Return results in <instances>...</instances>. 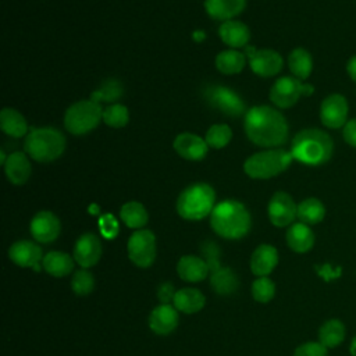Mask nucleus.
Listing matches in <instances>:
<instances>
[{
    "instance_id": "nucleus-20",
    "label": "nucleus",
    "mask_w": 356,
    "mask_h": 356,
    "mask_svg": "<svg viewBox=\"0 0 356 356\" xmlns=\"http://www.w3.org/2000/svg\"><path fill=\"white\" fill-rule=\"evenodd\" d=\"M278 263V252L274 246L263 243L257 246L250 257V270L257 277H267Z\"/></svg>"
},
{
    "instance_id": "nucleus-37",
    "label": "nucleus",
    "mask_w": 356,
    "mask_h": 356,
    "mask_svg": "<svg viewBox=\"0 0 356 356\" xmlns=\"http://www.w3.org/2000/svg\"><path fill=\"white\" fill-rule=\"evenodd\" d=\"M275 285L268 277H259L252 284V296L260 303H267L274 298Z\"/></svg>"
},
{
    "instance_id": "nucleus-41",
    "label": "nucleus",
    "mask_w": 356,
    "mask_h": 356,
    "mask_svg": "<svg viewBox=\"0 0 356 356\" xmlns=\"http://www.w3.org/2000/svg\"><path fill=\"white\" fill-rule=\"evenodd\" d=\"M100 228H102V231H103V234L107 236V238H113V236H115V234H117V231H118V225H117V222H115V220L113 218V216H103L102 218H100Z\"/></svg>"
},
{
    "instance_id": "nucleus-2",
    "label": "nucleus",
    "mask_w": 356,
    "mask_h": 356,
    "mask_svg": "<svg viewBox=\"0 0 356 356\" xmlns=\"http://www.w3.org/2000/svg\"><path fill=\"white\" fill-rule=\"evenodd\" d=\"M289 152L299 163L316 167L330 161L334 153V142L325 131L306 128L293 136Z\"/></svg>"
},
{
    "instance_id": "nucleus-19",
    "label": "nucleus",
    "mask_w": 356,
    "mask_h": 356,
    "mask_svg": "<svg viewBox=\"0 0 356 356\" xmlns=\"http://www.w3.org/2000/svg\"><path fill=\"white\" fill-rule=\"evenodd\" d=\"M178 312L171 305L161 303L154 307L149 316V327L159 335H167L172 332L178 325Z\"/></svg>"
},
{
    "instance_id": "nucleus-25",
    "label": "nucleus",
    "mask_w": 356,
    "mask_h": 356,
    "mask_svg": "<svg viewBox=\"0 0 356 356\" xmlns=\"http://www.w3.org/2000/svg\"><path fill=\"white\" fill-rule=\"evenodd\" d=\"M286 243L296 253H306L314 245V234L307 224L295 222L286 231Z\"/></svg>"
},
{
    "instance_id": "nucleus-44",
    "label": "nucleus",
    "mask_w": 356,
    "mask_h": 356,
    "mask_svg": "<svg viewBox=\"0 0 356 356\" xmlns=\"http://www.w3.org/2000/svg\"><path fill=\"white\" fill-rule=\"evenodd\" d=\"M349 353L352 356H356V335L352 338L350 341V345H349Z\"/></svg>"
},
{
    "instance_id": "nucleus-29",
    "label": "nucleus",
    "mask_w": 356,
    "mask_h": 356,
    "mask_svg": "<svg viewBox=\"0 0 356 356\" xmlns=\"http://www.w3.org/2000/svg\"><path fill=\"white\" fill-rule=\"evenodd\" d=\"M346 330L341 320L331 318L323 323V325L318 330V342L323 343L327 349L337 348L341 345L345 339Z\"/></svg>"
},
{
    "instance_id": "nucleus-36",
    "label": "nucleus",
    "mask_w": 356,
    "mask_h": 356,
    "mask_svg": "<svg viewBox=\"0 0 356 356\" xmlns=\"http://www.w3.org/2000/svg\"><path fill=\"white\" fill-rule=\"evenodd\" d=\"M103 121L111 128H122L129 121V111L122 104H111L103 110Z\"/></svg>"
},
{
    "instance_id": "nucleus-10",
    "label": "nucleus",
    "mask_w": 356,
    "mask_h": 356,
    "mask_svg": "<svg viewBox=\"0 0 356 356\" xmlns=\"http://www.w3.org/2000/svg\"><path fill=\"white\" fill-rule=\"evenodd\" d=\"M203 97L213 108L229 117H239L245 113L243 100L238 96L236 92L225 86H220V85L207 86L203 92Z\"/></svg>"
},
{
    "instance_id": "nucleus-15",
    "label": "nucleus",
    "mask_w": 356,
    "mask_h": 356,
    "mask_svg": "<svg viewBox=\"0 0 356 356\" xmlns=\"http://www.w3.org/2000/svg\"><path fill=\"white\" fill-rule=\"evenodd\" d=\"M31 234L40 243H50L57 239L61 231L60 220L51 211H39L31 221Z\"/></svg>"
},
{
    "instance_id": "nucleus-17",
    "label": "nucleus",
    "mask_w": 356,
    "mask_h": 356,
    "mask_svg": "<svg viewBox=\"0 0 356 356\" xmlns=\"http://www.w3.org/2000/svg\"><path fill=\"white\" fill-rule=\"evenodd\" d=\"M8 257L19 267H32L39 271V263L44 256L39 245L31 241H17L8 249Z\"/></svg>"
},
{
    "instance_id": "nucleus-22",
    "label": "nucleus",
    "mask_w": 356,
    "mask_h": 356,
    "mask_svg": "<svg viewBox=\"0 0 356 356\" xmlns=\"http://www.w3.org/2000/svg\"><path fill=\"white\" fill-rule=\"evenodd\" d=\"M210 267L206 260L199 256L186 254L178 260L177 273L184 281L199 282L203 281L209 275Z\"/></svg>"
},
{
    "instance_id": "nucleus-21",
    "label": "nucleus",
    "mask_w": 356,
    "mask_h": 356,
    "mask_svg": "<svg viewBox=\"0 0 356 356\" xmlns=\"http://www.w3.org/2000/svg\"><path fill=\"white\" fill-rule=\"evenodd\" d=\"M31 163L24 152L11 153L4 163V172L7 179L14 185H24L31 177Z\"/></svg>"
},
{
    "instance_id": "nucleus-14",
    "label": "nucleus",
    "mask_w": 356,
    "mask_h": 356,
    "mask_svg": "<svg viewBox=\"0 0 356 356\" xmlns=\"http://www.w3.org/2000/svg\"><path fill=\"white\" fill-rule=\"evenodd\" d=\"M268 218L275 227H286L292 225L293 220L298 217V204L292 199V196L286 192L278 191L275 192L267 207Z\"/></svg>"
},
{
    "instance_id": "nucleus-13",
    "label": "nucleus",
    "mask_w": 356,
    "mask_h": 356,
    "mask_svg": "<svg viewBox=\"0 0 356 356\" xmlns=\"http://www.w3.org/2000/svg\"><path fill=\"white\" fill-rule=\"evenodd\" d=\"M207 254V264L213 271L210 284L213 285L214 291L220 295H229L238 288V278L235 273H232L228 267H220L217 263V248L216 243H207V249H204Z\"/></svg>"
},
{
    "instance_id": "nucleus-26",
    "label": "nucleus",
    "mask_w": 356,
    "mask_h": 356,
    "mask_svg": "<svg viewBox=\"0 0 356 356\" xmlns=\"http://www.w3.org/2000/svg\"><path fill=\"white\" fill-rule=\"evenodd\" d=\"M204 303H206L204 295L196 288L178 289L174 296V300H172L174 307L178 312H182L186 314H193V313L200 312L203 309Z\"/></svg>"
},
{
    "instance_id": "nucleus-31",
    "label": "nucleus",
    "mask_w": 356,
    "mask_h": 356,
    "mask_svg": "<svg viewBox=\"0 0 356 356\" xmlns=\"http://www.w3.org/2000/svg\"><path fill=\"white\" fill-rule=\"evenodd\" d=\"M325 217V206L317 197H307L298 204V218L307 225L318 224Z\"/></svg>"
},
{
    "instance_id": "nucleus-38",
    "label": "nucleus",
    "mask_w": 356,
    "mask_h": 356,
    "mask_svg": "<svg viewBox=\"0 0 356 356\" xmlns=\"http://www.w3.org/2000/svg\"><path fill=\"white\" fill-rule=\"evenodd\" d=\"M71 288L79 296H85V295L90 293L95 288V278H93L92 273L88 271L86 268L75 271V274L72 275V280H71Z\"/></svg>"
},
{
    "instance_id": "nucleus-32",
    "label": "nucleus",
    "mask_w": 356,
    "mask_h": 356,
    "mask_svg": "<svg viewBox=\"0 0 356 356\" xmlns=\"http://www.w3.org/2000/svg\"><path fill=\"white\" fill-rule=\"evenodd\" d=\"M246 63V56L238 50L229 49L217 54L216 67L221 74L232 75L239 74Z\"/></svg>"
},
{
    "instance_id": "nucleus-3",
    "label": "nucleus",
    "mask_w": 356,
    "mask_h": 356,
    "mask_svg": "<svg viewBox=\"0 0 356 356\" xmlns=\"http://www.w3.org/2000/svg\"><path fill=\"white\" fill-rule=\"evenodd\" d=\"M213 231L225 239L243 238L252 225V218L245 207L238 200H224L214 206L210 217Z\"/></svg>"
},
{
    "instance_id": "nucleus-4",
    "label": "nucleus",
    "mask_w": 356,
    "mask_h": 356,
    "mask_svg": "<svg viewBox=\"0 0 356 356\" xmlns=\"http://www.w3.org/2000/svg\"><path fill=\"white\" fill-rule=\"evenodd\" d=\"M26 154L39 163H50L58 159L65 149L64 135L51 127L32 129L24 142Z\"/></svg>"
},
{
    "instance_id": "nucleus-1",
    "label": "nucleus",
    "mask_w": 356,
    "mask_h": 356,
    "mask_svg": "<svg viewBox=\"0 0 356 356\" xmlns=\"http://www.w3.org/2000/svg\"><path fill=\"white\" fill-rule=\"evenodd\" d=\"M245 134L248 139L261 147L281 146L288 139V122L285 117L270 106H254L245 114Z\"/></svg>"
},
{
    "instance_id": "nucleus-9",
    "label": "nucleus",
    "mask_w": 356,
    "mask_h": 356,
    "mask_svg": "<svg viewBox=\"0 0 356 356\" xmlns=\"http://www.w3.org/2000/svg\"><path fill=\"white\" fill-rule=\"evenodd\" d=\"M129 260L142 268L150 267L156 259V236L149 229L135 231L127 245Z\"/></svg>"
},
{
    "instance_id": "nucleus-18",
    "label": "nucleus",
    "mask_w": 356,
    "mask_h": 356,
    "mask_svg": "<svg viewBox=\"0 0 356 356\" xmlns=\"http://www.w3.org/2000/svg\"><path fill=\"white\" fill-rule=\"evenodd\" d=\"M174 150L186 160H192V161H197L202 160L209 150V145L206 142V139L195 135V134H189V132H184L179 134L175 139H174Z\"/></svg>"
},
{
    "instance_id": "nucleus-40",
    "label": "nucleus",
    "mask_w": 356,
    "mask_h": 356,
    "mask_svg": "<svg viewBox=\"0 0 356 356\" xmlns=\"http://www.w3.org/2000/svg\"><path fill=\"white\" fill-rule=\"evenodd\" d=\"M343 140L356 149V118L348 120L345 127L342 128Z\"/></svg>"
},
{
    "instance_id": "nucleus-30",
    "label": "nucleus",
    "mask_w": 356,
    "mask_h": 356,
    "mask_svg": "<svg viewBox=\"0 0 356 356\" xmlns=\"http://www.w3.org/2000/svg\"><path fill=\"white\" fill-rule=\"evenodd\" d=\"M288 67L295 78L303 81L307 79L312 74L313 58L306 49L296 47L288 56Z\"/></svg>"
},
{
    "instance_id": "nucleus-42",
    "label": "nucleus",
    "mask_w": 356,
    "mask_h": 356,
    "mask_svg": "<svg viewBox=\"0 0 356 356\" xmlns=\"http://www.w3.org/2000/svg\"><path fill=\"white\" fill-rule=\"evenodd\" d=\"M177 291H174V286L170 282H164L160 285L159 291H157V298L161 303L164 305H170L168 302H172L174 300V296H175Z\"/></svg>"
},
{
    "instance_id": "nucleus-5",
    "label": "nucleus",
    "mask_w": 356,
    "mask_h": 356,
    "mask_svg": "<svg viewBox=\"0 0 356 356\" xmlns=\"http://www.w3.org/2000/svg\"><path fill=\"white\" fill-rule=\"evenodd\" d=\"M214 200V189L209 184L196 182L181 192L177 200V211L185 220L197 221L211 214Z\"/></svg>"
},
{
    "instance_id": "nucleus-27",
    "label": "nucleus",
    "mask_w": 356,
    "mask_h": 356,
    "mask_svg": "<svg viewBox=\"0 0 356 356\" xmlns=\"http://www.w3.org/2000/svg\"><path fill=\"white\" fill-rule=\"evenodd\" d=\"M42 267L53 277L61 278L68 275L74 268V260L64 252H49L42 260Z\"/></svg>"
},
{
    "instance_id": "nucleus-43",
    "label": "nucleus",
    "mask_w": 356,
    "mask_h": 356,
    "mask_svg": "<svg viewBox=\"0 0 356 356\" xmlns=\"http://www.w3.org/2000/svg\"><path fill=\"white\" fill-rule=\"evenodd\" d=\"M346 72L350 79L356 83V56H352L346 63Z\"/></svg>"
},
{
    "instance_id": "nucleus-39",
    "label": "nucleus",
    "mask_w": 356,
    "mask_h": 356,
    "mask_svg": "<svg viewBox=\"0 0 356 356\" xmlns=\"http://www.w3.org/2000/svg\"><path fill=\"white\" fill-rule=\"evenodd\" d=\"M327 355H328L327 348L320 342H305L299 345L293 352V356H327Z\"/></svg>"
},
{
    "instance_id": "nucleus-8",
    "label": "nucleus",
    "mask_w": 356,
    "mask_h": 356,
    "mask_svg": "<svg viewBox=\"0 0 356 356\" xmlns=\"http://www.w3.org/2000/svg\"><path fill=\"white\" fill-rule=\"evenodd\" d=\"M313 85L303 83L295 76L278 78L270 89V100L280 108H289L298 103L300 96H310Z\"/></svg>"
},
{
    "instance_id": "nucleus-16",
    "label": "nucleus",
    "mask_w": 356,
    "mask_h": 356,
    "mask_svg": "<svg viewBox=\"0 0 356 356\" xmlns=\"http://www.w3.org/2000/svg\"><path fill=\"white\" fill-rule=\"evenodd\" d=\"M102 256L100 239L90 232H86L78 238L74 246V260L82 267L89 268L95 266Z\"/></svg>"
},
{
    "instance_id": "nucleus-6",
    "label": "nucleus",
    "mask_w": 356,
    "mask_h": 356,
    "mask_svg": "<svg viewBox=\"0 0 356 356\" xmlns=\"http://www.w3.org/2000/svg\"><path fill=\"white\" fill-rule=\"evenodd\" d=\"M291 152L270 149L252 154L243 164V171L254 179H268L284 172L292 163Z\"/></svg>"
},
{
    "instance_id": "nucleus-11",
    "label": "nucleus",
    "mask_w": 356,
    "mask_h": 356,
    "mask_svg": "<svg viewBox=\"0 0 356 356\" xmlns=\"http://www.w3.org/2000/svg\"><path fill=\"white\" fill-rule=\"evenodd\" d=\"M245 54L249 58V65L252 71L260 76H274L282 70V57L278 54V51L273 49H256L246 44Z\"/></svg>"
},
{
    "instance_id": "nucleus-12",
    "label": "nucleus",
    "mask_w": 356,
    "mask_h": 356,
    "mask_svg": "<svg viewBox=\"0 0 356 356\" xmlns=\"http://www.w3.org/2000/svg\"><path fill=\"white\" fill-rule=\"evenodd\" d=\"M349 104L343 95L331 93L320 104V121L330 129L343 128L348 122Z\"/></svg>"
},
{
    "instance_id": "nucleus-23",
    "label": "nucleus",
    "mask_w": 356,
    "mask_h": 356,
    "mask_svg": "<svg viewBox=\"0 0 356 356\" xmlns=\"http://www.w3.org/2000/svg\"><path fill=\"white\" fill-rule=\"evenodd\" d=\"M218 35L221 40L231 47H243L250 39L249 28L243 22L235 19L224 21L218 28Z\"/></svg>"
},
{
    "instance_id": "nucleus-7",
    "label": "nucleus",
    "mask_w": 356,
    "mask_h": 356,
    "mask_svg": "<svg viewBox=\"0 0 356 356\" xmlns=\"http://www.w3.org/2000/svg\"><path fill=\"white\" fill-rule=\"evenodd\" d=\"M103 120L100 103L93 100H79L71 104L64 114V127L72 135H85L93 131Z\"/></svg>"
},
{
    "instance_id": "nucleus-35",
    "label": "nucleus",
    "mask_w": 356,
    "mask_h": 356,
    "mask_svg": "<svg viewBox=\"0 0 356 356\" xmlns=\"http://www.w3.org/2000/svg\"><path fill=\"white\" fill-rule=\"evenodd\" d=\"M232 138V131L227 124H214L206 132V142L209 147L221 149L229 143Z\"/></svg>"
},
{
    "instance_id": "nucleus-34",
    "label": "nucleus",
    "mask_w": 356,
    "mask_h": 356,
    "mask_svg": "<svg viewBox=\"0 0 356 356\" xmlns=\"http://www.w3.org/2000/svg\"><path fill=\"white\" fill-rule=\"evenodd\" d=\"M124 92V88L120 81L117 79H107L104 81L90 96V100L100 103V102H114L117 100Z\"/></svg>"
},
{
    "instance_id": "nucleus-24",
    "label": "nucleus",
    "mask_w": 356,
    "mask_h": 356,
    "mask_svg": "<svg viewBox=\"0 0 356 356\" xmlns=\"http://www.w3.org/2000/svg\"><path fill=\"white\" fill-rule=\"evenodd\" d=\"M246 7V0H204V10L218 21H228L241 14Z\"/></svg>"
},
{
    "instance_id": "nucleus-33",
    "label": "nucleus",
    "mask_w": 356,
    "mask_h": 356,
    "mask_svg": "<svg viewBox=\"0 0 356 356\" xmlns=\"http://www.w3.org/2000/svg\"><path fill=\"white\" fill-rule=\"evenodd\" d=\"M120 216L127 227L136 228V229L145 227L149 220L145 206L135 200L127 202L125 204H122V207L120 210Z\"/></svg>"
},
{
    "instance_id": "nucleus-28",
    "label": "nucleus",
    "mask_w": 356,
    "mask_h": 356,
    "mask_svg": "<svg viewBox=\"0 0 356 356\" xmlns=\"http://www.w3.org/2000/svg\"><path fill=\"white\" fill-rule=\"evenodd\" d=\"M0 128L13 138H21L26 134L28 124L19 111L6 107L0 111Z\"/></svg>"
}]
</instances>
